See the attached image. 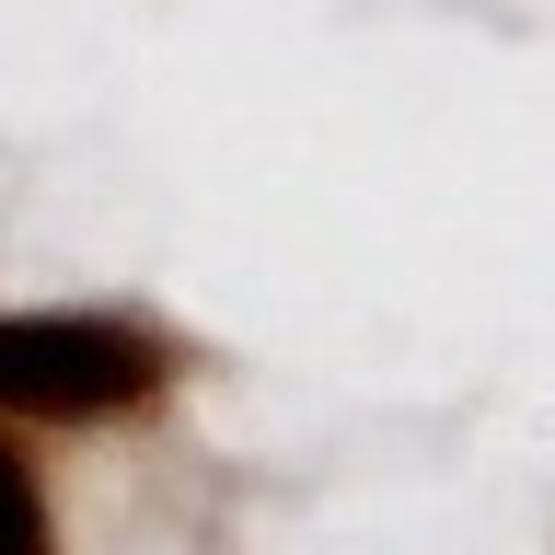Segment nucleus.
Returning <instances> with one entry per match:
<instances>
[{"label": "nucleus", "mask_w": 555, "mask_h": 555, "mask_svg": "<svg viewBox=\"0 0 555 555\" xmlns=\"http://www.w3.org/2000/svg\"><path fill=\"white\" fill-rule=\"evenodd\" d=\"M173 336L139 312H0V428H116L173 393Z\"/></svg>", "instance_id": "nucleus-1"}, {"label": "nucleus", "mask_w": 555, "mask_h": 555, "mask_svg": "<svg viewBox=\"0 0 555 555\" xmlns=\"http://www.w3.org/2000/svg\"><path fill=\"white\" fill-rule=\"evenodd\" d=\"M0 555H59V498L12 428H0Z\"/></svg>", "instance_id": "nucleus-2"}]
</instances>
